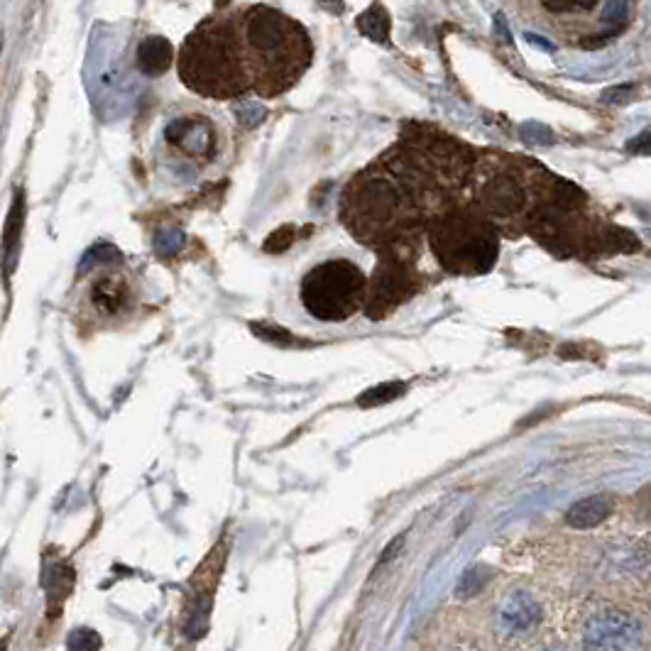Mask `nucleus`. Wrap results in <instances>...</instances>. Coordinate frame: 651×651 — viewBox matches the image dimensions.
Listing matches in <instances>:
<instances>
[{"label": "nucleus", "instance_id": "f257e3e1", "mask_svg": "<svg viewBox=\"0 0 651 651\" xmlns=\"http://www.w3.org/2000/svg\"><path fill=\"white\" fill-rule=\"evenodd\" d=\"M338 211L346 231L360 245L390 253L417 250L429 221L446 206L402 152L392 147L350 179Z\"/></svg>", "mask_w": 651, "mask_h": 651}, {"label": "nucleus", "instance_id": "f03ea898", "mask_svg": "<svg viewBox=\"0 0 651 651\" xmlns=\"http://www.w3.org/2000/svg\"><path fill=\"white\" fill-rule=\"evenodd\" d=\"M238 30L255 96H284L314 62L309 30L272 5H248L240 10Z\"/></svg>", "mask_w": 651, "mask_h": 651}, {"label": "nucleus", "instance_id": "7ed1b4c3", "mask_svg": "<svg viewBox=\"0 0 651 651\" xmlns=\"http://www.w3.org/2000/svg\"><path fill=\"white\" fill-rule=\"evenodd\" d=\"M177 71L191 93L213 101H240L253 93L238 15H209L184 37L177 54Z\"/></svg>", "mask_w": 651, "mask_h": 651}, {"label": "nucleus", "instance_id": "20e7f679", "mask_svg": "<svg viewBox=\"0 0 651 651\" xmlns=\"http://www.w3.org/2000/svg\"><path fill=\"white\" fill-rule=\"evenodd\" d=\"M431 255L451 275H485L497 260V233L475 209L451 206L426 226Z\"/></svg>", "mask_w": 651, "mask_h": 651}, {"label": "nucleus", "instance_id": "39448f33", "mask_svg": "<svg viewBox=\"0 0 651 651\" xmlns=\"http://www.w3.org/2000/svg\"><path fill=\"white\" fill-rule=\"evenodd\" d=\"M368 292V275L355 262L338 257V260H326L306 272L299 297L314 319L324 324H341L365 309Z\"/></svg>", "mask_w": 651, "mask_h": 651}, {"label": "nucleus", "instance_id": "423d86ee", "mask_svg": "<svg viewBox=\"0 0 651 651\" xmlns=\"http://www.w3.org/2000/svg\"><path fill=\"white\" fill-rule=\"evenodd\" d=\"M135 309H138L135 282L128 272L116 270L111 265H101L93 270L79 302H76L79 324L86 328L118 326L130 319Z\"/></svg>", "mask_w": 651, "mask_h": 651}, {"label": "nucleus", "instance_id": "0eeeda50", "mask_svg": "<svg viewBox=\"0 0 651 651\" xmlns=\"http://www.w3.org/2000/svg\"><path fill=\"white\" fill-rule=\"evenodd\" d=\"M414 253L417 250H390V253H377L375 272L370 277L368 304L365 314L370 319L380 321L390 316L397 306H402L407 299L421 289V279L414 265Z\"/></svg>", "mask_w": 651, "mask_h": 651}, {"label": "nucleus", "instance_id": "6e6552de", "mask_svg": "<svg viewBox=\"0 0 651 651\" xmlns=\"http://www.w3.org/2000/svg\"><path fill=\"white\" fill-rule=\"evenodd\" d=\"M581 644L583 651H644L647 632L632 612L605 607L585 620Z\"/></svg>", "mask_w": 651, "mask_h": 651}, {"label": "nucleus", "instance_id": "1a4fd4ad", "mask_svg": "<svg viewBox=\"0 0 651 651\" xmlns=\"http://www.w3.org/2000/svg\"><path fill=\"white\" fill-rule=\"evenodd\" d=\"M478 191V209L488 221H512L519 213L527 211L529 194L527 186L522 184L517 172L512 169H492V172H480Z\"/></svg>", "mask_w": 651, "mask_h": 651}, {"label": "nucleus", "instance_id": "9d476101", "mask_svg": "<svg viewBox=\"0 0 651 651\" xmlns=\"http://www.w3.org/2000/svg\"><path fill=\"white\" fill-rule=\"evenodd\" d=\"M164 140L174 155L184 157L191 164H209L218 152L216 125L201 113L174 118L164 130Z\"/></svg>", "mask_w": 651, "mask_h": 651}, {"label": "nucleus", "instance_id": "9b49d317", "mask_svg": "<svg viewBox=\"0 0 651 651\" xmlns=\"http://www.w3.org/2000/svg\"><path fill=\"white\" fill-rule=\"evenodd\" d=\"M541 620H544V610H541L539 600L529 595L527 590L510 593L497 607V627L507 637H524V634L534 632Z\"/></svg>", "mask_w": 651, "mask_h": 651}, {"label": "nucleus", "instance_id": "f8f14e48", "mask_svg": "<svg viewBox=\"0 0 651 651\" xmlns=\"http://www.w3.org/2000/svg\"><path fill=\"white\" fill-rule=\"evenodd\" d=\"M135 62H138V69L145 76H162L172 69L174 64V47L172 42L164 40V37H147V40L140 42L138 54H135Z\"/></svg>", "mask_w": 651, "mask_h": 651}, {"label": "nucleus", "instance_id": "ddd939ff", "mask_svg": "<svg viewBox=\"0 0 651 651\" xmlns=\"http://www.w3.org/2000/svg\"><path fill=\"white\" fill-rule=\"evenodd\" d=\"M612 512V500L605 495H593L578 500L571 510L566 512L568 527L573 529H593L598 524H603Z\"/></svg>", "mask_w": 651, "mask_h": 651}, {"label": "nucleus", "instance_id": "4468645a", "mask_svg": "<svg viewBox=\"0 0 651 651\" xmlns=\"http://www.w3.org/2000/svg\"><path fill=\"white\" fill-rule=\"evenodd\" d=\"M358 30L370 40L387 42V37H390V15L382 5H372L358 18Z\"/></svg>", "mask_w": 651, "mask_h": 651}, {"label": "nucleus", "instance_id": "2eb2a0df", "mask_svg": "<svg viewBox=\"0 0 651 651\" xmlns=\"http://www.w3.org/2000/svg\"><path fill=\"white\" fill-rule=\"evenodd\" d=\"M404 390H407V387H404L402 382H387V385L372 387V390L363 392V395L358 397V404L365 409L380 407V404H387V402H392V399L402 397Z\"/></svg>", "mask_w": 651, "mask_h": 651}, {"label": "nucleus", "instance_id": "dca6fc26", "mask_svg": "<svg viewBox=\"0 0 651 651\" xmlns=\"http://www.w3.org/2000/svg\"><path fill=\"white\" fill-rule=\"evenodd\" d=\"M490 576H492L490 568H485V566H475V568H470V571H465L461 581H458V588H456L458 598H470V595H478L480 590L488 585Z\"/></svg>", "mask_w": 651, "mask_h": 651}, {"label": "nucleus", "instance_id": "f3484780", "mask_svg": "<svg viewBox=\"0 0 651 651\" xmlns=\"http://www.w3.org/2000/svg\"><path fill=\"white\" fill-rule=\"evenodd\" d=\"M101 649V634L96 629L79 627L69 634V651H98Z\"/></svg>", "mask_w": 651, "mask_h": 651}, {"label": "nucleus", "instance_id": "a211bd4d", "mask_svg": "<svg viewBox=\"0 0 651 651\" xmlns=\"http://www.w3.org/2000/svg\"><path fill=\"white\" fill-rule=\"evenodd\" d=\"M629 5L622 0H612L603 8V25H610V32H620L627 23Z\"/></svg>", "mask_w": 651, "mask_h": 651}, {"label": "nucleus", "instance_id": "6ab92c4d", "mask_svg": "<svg viewBox=\"0 0 651 651\" xmlns=\"http://www.w3.org/2000/svg\"><path fill=\"white\" fill-rule=\"evenodd\" d=\"M634 86L622 84V86H612L603 93V103H610V106H622V103L632 101Z\"/></svg>", "mask_w": 651, "mask_h": 651}, {"label": "nucleus", "instance_id": "aec40b11", "mask_svg": "<svg viewBox=\"0 0 651 651\" xmlns=\"http://www.w3.org/2000/svg\"><path fill=\"white\" fill-rule=\"evenodd\" d=\"M627 150L634 155H651V130H644L632 142H627Z\"/></svg>", "mask_w": 651, "mask_h": 651}, {"label": "nucleus", "instance_id": "412c9836", "mask_svg": "<svg viewBox=\"0 0 651 651\" xmlns=\"http://www.w3.org/2000/svg\"><path fill=\"white\" fill-rule=\"evenodd\" d=\"M539 651H566L563 647H544V649H539Z\"/></svg>", "mask_w": 651, "mask_h": 651}]
</instances>
